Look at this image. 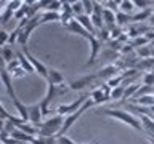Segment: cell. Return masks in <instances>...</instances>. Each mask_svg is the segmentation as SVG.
<instances>
[{"label": "cell", "mask_w": 154, "mask_h": 144, "mask_svg": "<svg viewBox=\"0 0 154 144\" xmlns=\"http://www.w3.org/2000/svg\"><path fill=\"white\" fill-rule=\"evenodd\" d=\"M10 117H11V114L8 112L7 107H5L3 103H2V104H0V120H2V122H7Z\"/></svg>", "instance_id": "obj_34"}, {"label": "cell", "mask_w": 154, "mask_h": 144, "mask_svg": "<svg viewBox=\"0 0 154 144\" xmlns=\"http://www.w3.org/2000/svg\"><path fill=\"white\" fill-rule=\"evenodd\" d=\"M116 21H117V26H119V27L128 26V24L132 22V14H127V13L119 11L117 14H116Z\"/></svg>", "instance_id": "obj_20"}, {"label": "cell", "mask_w": 154, "mask_h": 144, "mask_svg": "<svg viewBox=\"0 0 154 144\" xmlns=\"http://www.w3.org/2000/svg\"><path fill=\"white\" fill-rule=\"evenodd\" d=\"M120 70L117 66L116 64H108V66H104V67H101V69L96 72V77H98V79H103V80H111L112 79V77H116V75H119L120 74Z\"/></svg>", "instance_id": "obj_7"}, {"label": "cell", "mask_w": 154, "mask_h": 144, "mask_svg": "<svg viewBox=\"0 0 154 144\" xmlns=\"http://www.w3.org/2000/svg\"><path fill=\"white\" fill-rule=\"evenodd\" d=\"M133 103L141 106V107H151V106H154V96H141V98L133 99Z\"/></svg>", "instance_id": "obj_23"}, {"label": "cell", "mask_w": 154, "mask_h": 144, "mask_svg": "<svg viewBox=\"0 0 154 144\" xmlns=\"http://www.w3.org/2000/svg\"><path fill=\"white\" fill-rule=\"evenodd\" d=\"M56 144H77V142L74 141V139H71L69 136H66V134H64V136H58L56 138Z\"/></svg>", "instance_id": "obj_37"}, {"label": "cell", "mask_w": 154, "mask_h": 144, "mask_svg": "<svg viewBox=\"0 0 154 144\" xmlns=\"http://www.w3.org/2000/svg\"><path fill=\"white\" fill-rule=\"evenodd\" d=\"M11 101H13L14 109L18 110V115L24 120V122H29V106H26L21 99H18V96H16V98H13Z\"/></svg>", "instance_id": "obj_11"}, {"label": "cell", "mask_w": 154, "mask_h": 144, "mask_svg": "<svg viewBox=\"0 0 154 144\" xmlns=\"http://www.w3.org/2000/svg\"><path fill=\"white\" fill-rule=\"evenodd\" d=\"M151 46H152V48H154V42H152V43H151Z\"/></svg>", "instance_id": "obj_40"}, {"label": "cell", "mask_w": 154, "mask_h": 144, "mask_svg": "<svg viewBox=\"0 0 154 144\" xmlns=\"http://www.w3.org/2000/svg\"><path fill=\"white\" fill-rule=\"evenodd\" d=\"M0 79H2V83L5 86V90H7V93L10 98H16V93H14V90H13V79H11V75H10V72L5 69H2V72H0Z\"/></svg>", "instance_id": "obj_9"}, {"label": "cell", "mask_w": 154, "mask_h": 144, "mask_svg": "<svg viewBox=\"0 0 154 144\" xmlns=\"http://www.w3.org/2000/svg\"><path fill=\"white\" fill-rule=\"evenodd\" d=\"M8 42H10V34L3 29V31H0V45H2V46H7Z\"/></svg>", "instance_id": "obj_36"}, {"label": "cell", "mask_w": 154, "mask_h": 144, "mask_svg": "<svg viewBox=\"0 0 154 144\" xmlns=\"http://www.w3.org/2000/svg\"><path fill=\"white\" fill-rule=\"evenodd\" d=\"M101 3H103L104 8H108L114 13H119V3L120 2H117V0H104V2H101Z\"/></svg>", "instance_id": "obj_28"}, {"label": "cell", "mask_w": 154, "mask_h": 144, "mask_svg": "<svg viewBox=\"0 0 154 144\" xmlns=\"http://www.w3.org/2000/svg\"><path fill=\"white\" fill-rule=\"evenodd\" d=\"M148 24H149V26H151V27H154V13L151 14V18H149V21H148Z\"/></svg>", "instance_id": "obj_39"}, {"label": "cell", "mask_w": 154, "mask_h": 144, "mask_svg": "<svg viewBox=\"0 0 154 144\" xmlns=\"http://www.w3.org/2000/svg\"><path fill=\"white\" fill-rule=\"evenodd\" d=\"M151 3H152V5H154V0H152V2H151Z\"/></svg>", "instance_id": "obj_41"}, {"label": "cell", "mask_w": 154, "mask_h": 144, "mask_svg": "<svg viewBox=\"0 0 154 144\" xmlns=\"http://www.w3.org/2000/svg\"><path fill=\"white\" fill-rule=\"evenodd\" d=\"M125 88H127L125 85H120V86H116V88H112V91H111V99H114V101L122 99V101H124Z\"/></svg>", "instance_id": "obj_24"}, {"label": "cell", "mask_w": 154, "mask_h": 144, "mask_svg": "<svg viewBox=\"0 0 154 144\" xmlns=\"http://www.w3.org/2000/svg\"><path fill=\"white\" fill-rule=\"evenodd\" d=\"M55 21H61V13H55V11H45L40 16V24L45 22H55Z\"/></svg>", "instance_id": "obj_19"}, {"label": "cell", "mask_w": 154, "mask_h": 144, "mask_svg": "<svg viewBox=\"0 0 154 144\" xmlns=\"http://www.w3.org/2000/svg\"><path fill=\"white\" fill-rule=\"evenodd\" d=\"M96 79H98V77H96V74L84 75V77H80V79H75V80L69 82V85H67V86H69V90H72V91H80V90H84L85 86L91 85Z\"/></svg>", "instance_id": "obj_5"}, {"label": "cell", "mask_w": 154, "mask_h": 144, "mask_svg": "<svg viewBox=\"0 0 154 144\" xmlns=\"http://www.w3.org/2000/svg\"><path fill=\"white\" fill-rule=\"evenodd\" d=\"M84 10H85V14L91 16L95 11V2L93 0H84Z\"/></svg>", "instance_id": "obj_32"}, {"label": "cell", "mask_w": 154, "mask_h": 144, "mask_svg": "<svg viewBox=\"0 0 154 144\" xmlns=\"http://www.w3.org/2000/svg\"><path fill=\"white\" fill-rule=\"evenodd\" d=\"M63 8V2L60 0H53V2H48V7H47V11H55V13H60Z\"/></svg>", "instance_id": "obj_29"}, {"label": "cell", "mask_w": 154, "mask_h": 144, "mask_svg": "<svg viewBox=\"0 0 154 144\" xmlns=\"http://www.w3.org/2000/svg\"><path fill=\"white\" fill-rule=\"evenodd\" d=\"M90 98V94H80L77 99H74L72 103H67V104H60L56 107V114L58 115H63V117H67V115H71V114H74L77 112L82 106H84L87 101H88Z\"/></svg>", "instance_id": "obj_3"}, {"label": "cell", "mask_w": 154, "mask_h": 144, "mask_svg": "<svg viewBox=\"0 0 154 144\" xmlns=\"http://www.w3.org/2000/svg\"><path fill=\"white\" fill-rule=\"evenodd\" d=\"M90 43V59L87 61V64L85 66H91V64H95V61H96V58H98V55H100V51H101V40H98L95 35H91L88 40H87Z\"/></svg>", "instance_id": "obj_6"}, {"label": "cell", "mask_w": 154, "mask_h": 144, "mask_svg": "<svg viewBox=\"0 0 154 144\" xmlns=\"http://www.w3.org/2000/svg\"><path fill=\"white\" fill-rule=\"evenodd\" d=\"M143 83H132V85H128L127 88H125V96H124V101L125 99H130V98H133L135 94H137V91L140 90V86H141Z\"/></svg>", "instance_id": "obj_25"}, {"label": "cell", "mask_w": 154, "mask_h": 144, "mask_svg": "<svg viewBox=\"0 0 154 144\" xmlns=\"http://www.w3.org/2000/svg\"><path fill=\"white\" fill-rule=\"evenodd\" d=\"M133 10H135V2H133V0H120V3H119V11L130 14Z\"/></svg>", "instance_id": "obj_21"}, {"label": "cell", "mask_w": 154, "mask_h": 144, "mask_svg": "<svg viewBox=\"0 0 154 144\" xmlns=\"http://www.w3.org/2000/svg\"><path fill=\"white\" fill-rule=\"evenodd\" d=\"M130 43L133 45L135 50H138V48H141V46L149 45V40H148L144 35H140V37H137V38H133V40H130Z\"/></svg>", "instance_id": "obj_26"}, {"label": "cell", "mask_w": 154, "mask_h": 144, "mask_svg": "<svg viewBox=\"0 0 154 144\" xmlns=\"http://www.w3.org/2000/svg\"><path fill=\"white\" fill-rule=\"evenodd\" d=\"M135 2V8H138L140 11H143V10H149L151 7V2H148V0H133Z\"/></svg>", "instance_id": "obj_33"}, {"label": "cell", "mask_w": 154, "mask_h": 144, "mask_svg": "<svg viewBox=\"0 0 154 144\" xmlns=\"http://www.w3.org/2000/svg\"><path fill=\"white\" fill-rule=\"evenodd\" d=\"M140 120H141L143 130L148 133V136H154V118L148 117V115H140Z\"/></svg>", "instance_id": "obj_17"}, {"label": "cell", "mask_w": 154, "mask_h": 144, "mask_svg": "<svg viewBox=\"0 0 154 144\" xmlns=\"http://www.w3.org/2000/svg\"><path fill=\"white\" fill-rule=\"evenodd\" d=\"M18 67H21V64H19V61H18V58H16L14 61H11L10 64L5 66V69H7L8 72H11V70H14V69H18Z\"/></svg>", "instance_id": "obj_38"}, {"label": "cell", "mask_w": 154, "mask_h": 144, "mask_svg": "<svg viewBox=\"0 0 154 144\" xmlns=\"http://www.w3.org/2000/svg\"><path fill=\"white\" fill-rule=\"evenodd\" d=\"M152 13H154V11H152L151 8L135 13V14H132V22H135V24H141V22H144V21H149V18H151Z\"/></svg>", "instance_id": "obj_16"}, {"label": "cell", "mask_w": 154, "mask_h": 144, "mask_svg": "<svg viewBox=\"0 0 154 144\" xmlns=\"http://www.w3.org/2000/svg\"><path fill=\"white\" fill-rule=\"evenodd\" d=\"M98 114L106 115V117H111V118L117 120V122H122L125 125H128V127L135 128L137 131H143L141 120L132 112H127V110H122V109H117V107H106L103 110H98Z\"/></svg>", "instance_id": "obj_1"}, {"label": "cell", "mask_w": 154, "mask_h": 144, "mask_svg": "<svg viewBox=\"0 0 154 144\" xmlns=\"http://www.w3.org/2000/svg\"><path fill=\"white\" fill-rule=\"evenodd\" d=\"M21 51H23L24 55L27 56V59L31 61V64L34 66V69H35V72H37V74L40 75V77H43V79H45V80H48V70H50V67H47V66L43 64L42 61H38L37 58L34 56L31 51H29V48H27V46H24Z\"/></svg>", "instance_id": "obj_4"}, {"label": "cell", "mask_w": 154, "mask_h": 144, "mask_svg": "<svg viewBox=\"0 0 154 144\" xmlns=\"http://www.w3.org/2000/svg\"><path fill=\"white\" fill-rule=\"evenodd\" d=\"M91 22H93V26L96 29V32L101 31V29L104 27V21H103V16H100V14H91Z\"/></svg>", "instance_id": "obj_27"}, {"label": "cell", "mask_w": 154, "mask_h": 144, "mask_svg": "<svg viewBox=\"0 0 154 144\" xmlns=\"http://www.w3.org/2000/svg\"><path fill=\"white\" fill-rule=\"evenodd\" d=\"M143 85H148V86H154V74L151 70L149 72H144L143 74V80H141Z\"/></svg>", "instance_id": "obj_31"}, {"label": "cell", "mask_w": 154, "mask_h": 144, "mask_svg": "<svg viewBox=\"0 0 154 144\" xmlns=\"http://www.w3.org/2000/svg\"><path fill=\"white\" fill-rule=\"evenodd\" d=\"M27 72L23 69V67H18V69H14V70H11L10 72V75H11V79H21V77H24Z\"/></svg>", "instance_id": "obj_35"}, {"label": "cell", "mask_w": 154, "mask_h": 144, "mask_svg": "<svg viewBox=\"0 0 154 144\" xmlns=\"http://www.w3.org/2000/svg\"><path fill=\"white\" fill-rule=\"evenodd\" d=\"M16 58H18V61H19V64H21V67L27 72V74H32V72H35L34 66L31 64V61L27 59V56L24 55L23 51H16Z\"/></svg>", "instance_id": "obj_15"}, {"label": "cell", "mask_w": 154, "mask_h": 144, "mask_svg": "<svg viewBox=\"0 0 154 144\" xmlns=\"http://www.w3.org/2000/svg\"><path fill=\"white\" fill-rule=\"evenodd\" d=\"M75 19L82 24V26L85 27V31H87V32H90L91 35H96V29H95L93 22H91V18L88 16V14H80V16H77Z\"/></svg>", "instance_id": "obj_13"}, {"label": "cell", "mask_w": 154, "mask_h": 144, "mask_svg": "<svg viewBox=\"0 0 154 144\" xmlns=\"http://www.w3.org/2000/svg\"><path fill=\"white\" fill-rule=\"evenodd\" d=\"M72 11H74V16H80V14H85L84 10V2H72Z\"/></svg>", "instance_id": "obj_30"}, {"label": "cell", "mask_w": 154, "mask_h": 144, "mask_svg": "<svg viewBox=\"0 0 154 144\" xmlns=\"http://www.w3.org/2000/svg\"><path fill=\"white\" fill-rule=\"evenodd\" d=\"M66 29H67L69 32H72V34H77V35L84 37L85 40H88V38L91 37V34H90V32H87V31H85V27L82 26V24L77 21V19H72V21L69 22V26H67Z\"/></svg>", "instance_id": "obj_10"}, {"label": "cell", "mask_w": 154, "mask_h": 144, "mask_svg": "<svg viewBox=\"0 0 154 144\" xmlns=\"http://www.w3.org/2000/svg\"><path fill=\"white\" fill-rule=\"evenodd\" d=\"M90 98H91V101L95 103V106L103 104V103H106V101H109V99H111L109 96H106V94L103 93V91L100 90V86H98V88H93V90H91Z\"/></svg>", "instance_id": "obj_14"}, {"label": "cell", "mask_w": 154, "mask_h": 144, "mask_svg": "<svg viewBox=\"0 0 154 144\" xmlns=\"http://www.w3.org/2000/svg\"><path fill=\"white\" fill-rule=\"evenodd\" d=\"M63 123H64V117L63 115H53V117L47 118L45 122L40 123V127H38V136L42 138H51V136H58L63 128Z\"/></svg>", "instance_id": "obj_2"}, {"label": "cell", "mask_w": 154, "mask_h": 144, "mask_svg": "<svg viewBox=\"0 0 154 144\" xmlns=\"http://www.w3.org/2000/svg\"><path fill=\"white\" fill-rule=\"evenodd\" d=\"M42 107H40V103H35L32 106H29V122L32 125H35V127H40L42 123Z\"/></svg>", "instance_id": "obj_8"}, {"label": "cell", "mask_w": 154, "mask_h": 144, "mask_svg": "<svg viewBox=\"0 0 154 144\" xmlns=\"http://www.w3.org/2000/svg\"><path fill=\"white\" fill-rule=\"evenodd\" d=\"M151 72H152V74H154V69H152V70H151Z\"/></svg>", "instance_id": "obj_42"}, {"label": "cell", "mask_w": 154, "mask_h": 144, "mask_svg": "<svg viewBox=\"0 0 154 144\" xmlns=\"http://www.w3.org/2000/svg\"><path fill=\"white\" fill-rule=\"evenodd\" d=\"M47 82H50V83L60 86V85L64 83V74H63L61 70L50 67V70H48V80H47Z\"/></svg>", "instance_id": "obj_12"}, {"label": "cell", "mask_w": 154, "mask_h": 144, "mask_svg": "<svg viewBox=\"0 0 154 144\" xmlns=\"http://www.w3.org/2000/svg\"><path fill=\"white\" fill-rule=\"evenodd\" d=\"M137 56L140 58V59H148V58H152V46L151 43L146 46H141L137 50Z\"/></svg>", "instance_id": "obj_22"}, {"label": "cell", "mask_w": 154, "mask_h": 144, "mask_svg": "<svg viewBox=\"0 0 154 144\" xmlns=\"http://www.w3.org/2000/svg\"><path fill=\"white\" fill-rule=\"evenodd\" d=\"M2 59H3V64L7 66V64H10L11 61H14L16 59V51L13 50L11 46H2Z\"/></svg>", "instance_id": "obj_18"}]
</instances>
